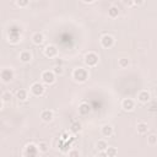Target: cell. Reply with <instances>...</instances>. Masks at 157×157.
<instances>
[{
    "instance_id": "cell-1",
    "label": "cell",
    "mask_w": 157,
    "mask_h": 157,
    "mask_svg": "<svg viewBox=\"0 0 157 157\" xmlns=\"http://www.w3.org/2000/svg\"><path fill=\"white\" fill-rule=\"evenodd\" d=\"M7 38H9V42L10 43H18L21 40V29L16 26H11L7 31Z\"/></svg>"
},
{
    "instance_id": "cell-2",
    "label": "cell",
    "mask_w": 157,
    "mask_h": 157,
    "mask_svg": "<svg viewBox=\"0 0 157 157\" xmlns=\"http://www.w3.org/2000/svg\"><path fill=\"white\" fill-rule=\"evenodd\" d=\"M72 77L77 82H85L88 78V71L83 67H76L72 72Z\"/></svg>"
},
{
    "instance_id": "cell-3",
    "label": "cell",
    "mask_w": 157,
    "mask_h": 157,
    "mask_svg": "<svg viewBox=\"0 0 157 157\" xmlns=\"http://www.w3.org/2000/svg\"><path fill=\"white\" fill-rule=\"evenodd\" d=\"M98 60H99L98 55H97L96 53H93V52L87 53V54L85 55V59H83L85 64H86L88 67H93V66H96V65L98 64Z\"/></svg>"
},
{
    "instance_id": "cell-4",
    "label": "cell",
    "mask_w": 157,
    "mask_h": 157,
    "mask_svg": "<svg viewBox=\"0 0 157 157\" xmlns=\"http://www.w3.org/2000/svg\"><path fill=\"white\" fill-rule=\"evenodd\" d=\"M40 78H42L43 83H45V85H53L55 82V74H54V71L45 70V71L42 72Z\"/></svg>"
},
{
    "instance_id": "cell-5",
    "label": "cell",
    "mask_w": 157,
    "mask_h": 157,
    "mask_svg": "<svg viewBox=\"0 0 157 157\" xmlns=\"http://www.w3.org/2000/svg\"><path fill=\"white\" fill-rule=\"evenodd\" d=\"M39 150H38V146L34 145V144H28L26 147H25V151H23V155L25 157H37Z\"/></svg>"
},
{
    "instance_id": "cell-6",
    "label": "cell",
    "mask_w": 157,
    "mask_h": 157,
    "mask_svg": "<svg viewBox=\"0 0 157 157\" xmlns=\"http://www.w3.org/2000/svg\"><path fill=\"white\" fill-rule=\"evenodd\" d=\"M114 43H115V39H114V37L110 36V34H104V36L101 37V45H102L103 48H105V49L112 48V47L114 45Z\"/></svg>"
},
{
    "instance_id": "cell-7",
    "label": "cell",
    "mask_w": 157,
    "mask_h": 157,
    "mask_svg": "<svg viewBox=\"0 0 157 157\" xmlns=\"http://www.w3.org/2000/svg\"><path fill=\"white\" fill-rule=\"evenodd\" d=\"M44 91H45V87H44V85L43 83H40V82H34L32 86H31V93L33 94V96H42L43 93H44Z\"/></svg>"
},
{
    "instance_id": "cell-8",
    "label": "cell",
    "mask_w": 157,
    "mask_h": 157,
    "mask_svg": "<svg viewBox=\"0 0 157 157\" xmlns=\"http://www.w3.org/2000/svg\"><path fill=\"white\" fill-rule=\"evenodd\" d=\"M0 77H1V80L4 81V82H10L12 78H13V71H12V69L10 67H4L2 70H1V72H0Z\"/></svg>"
},
{
    "instance_id": "cell-9",
    "label": "cell",
    "mask_w": 157,
    "mask_h": 157,
    "mask_svg": "<svg viewBox=\"0 0 157 157\" xmlns=\"http://www.w3.org/2000/svg\"><path fill=\"white\" fill-rule=\"evenodd\" d=\"M44 55L47 58H55L58 55V48L53 44H49L44 48Z\"/></svg>"
},
{
    "instance_id": "cell-10",
    "label": "cell",
    "mask_w": 157,
    "mask_h": 157,
    "mask_svg": "<svg viewBox=\"0 0 157 157\" xmlns=\"http://www.w3.org/2000/svg\"><path fill=\"white\" fill-rule=\"evenodd\" d=\"M121 108H123L124 110L130 112V110H132V109L135 108V102H134L131 98H125V99H123V102H121Z\"/></svg>"
},
{
    "instance_id": "cell-11",
    "label": "cell",
    "mask_w": 157,
    "mask_h": 157,
    "mask_svg": "<svg viewBox=\"0 0 157 157\" xmlns=\"http://www.w3.org/2000/svg\"><path fill=\"white\" fill-rule=\"evenodd\" d=\"M91 110H92L91 105L88 103H86V102H82L78 105V114H81V115H87L88 113H91Z\"/></svg>"
},
{
    "instance_id": "cell-12",
    "label": "cell",
    "mask_w": 157,
    "mask_h": 157,
    "mask_svg": "<svg viewBox=\"0 0 157 157\" xmlns=\"http://www.w3.org/2000/svg\"><path fill=\"white\" fill-rule=\"evenodd\" d=\"M40 118H42V120H43V121L49 123V121H52V120H53L54 114H53V112H52V110L45 109V110H43V112L40 113Z\"/></svg>"
},
{
    "instance_id": "cell-13",
    "label": "cell",
    "mask_w": 157,
    "mask_h": 157,
    "mask_svg": "<svg viewBox=\"0 0 157 157\" xmlns=\"http://www.w3.org/2000/svg\"><path fill=\"white\" fill-rule=\"evenodd\" d=\"M150 98H151V96H150V93L147 91H141L137 94V101L141 102V103H147L150 101Z\"/></svg>"
},
{
    "instance_id": "cell-14",
    "label": "cell",
    "mask_w": 157,
    "mask_h": 157,
    "mask_svg": "<svg viewBox=\"0 0 157 157\" xmlns=\"http://www.w3.org/2000/svg\"><path fill=\"white\" fill-rule=\"evenodd\" d=\"M32 42H33L36 45L42 44V43L44 42V36H43V33H40V32H36V33L32 36Z\"/></svg>"
},
{
    "instance_id": "cell-15",
    "label": "cell",
    "mask_w": 157,
    "mask_h": 157,
    "mask_svg": "<svg viewBox=\"0 0 157 157\" xmlns=\"http://www.w3.org/2000/svg\"><path fill=\"white\" fill-rule=\"evenodd\" d=\"M101 132H102V135H103L104 137H110V136L113 135V128H112L109 124H105V125L102 126Z\"/></svg>"
},
{
    "instance_id": "cell-16",
    "label": "cell",
    "mask_w": 157,
    "mask_h": 157,
    "mask_svg": "<svg viewBox=\"0 0 157 157\" xmlns=\"http://www.w3.org/2000/svg\"><path fill=\"white\" fill-rule=\"evenodd\" d=\"M32 59V54L28 52V50H23L20 53V60L22 63H29Z\"/></svg>"
},
{
    "instance_id": "cell-17",
    "label": "cell",
    "mask_w": 157,
    "mask_h": 157,
    "mask_svg": "<svg viewBox=\"0 0 157 157\" xmlns=\"http://www.w3.org/2000/svg\"><path fill=\"white\" fill-rule=\"evenodd\" d=\"M96 147H97V150L101 152V151H107V148H108L109 146H108V144H107L104 140H99V141H97Z\"/></svg>"
},
{
    "instance_id": "cell-18",
    "label": "cell",
    "mask_w": 157,
    "mask_h": 157,
    "mask_svg": "<svg viewBox=\"0 0 157 157\" xmlns=\"http://www.w3.org/2000/svg\"><path fill=\"white\" fill-rule=\"evenodd\" d=\"M137 132L139 134H146L147 132V130H148V126H147V124L146 123H137Z\"/></svg>"
},
{
    "instance_id": "cell-19",
    "label": "cell",
    "mask_w": 157,
    "mask_h": 157,
    "mask_svg": "<svg viewBox=\"0 0 157 157\" xmlns=\"http://www.w3.org/2000/svg\"><path fill=\"white\" fill-rule=\"evenodd\" d=\"M108 15L110 16V17H117L118 15H119V7H117L115 5H113V6H110L109 7V10H108Z\"/></svg>"
},
{
    "instance_id": "cell-20",
    "label": "cell",
    "mask_w": 157,
    "mask_h": 157,
    "mask_svg": "<svg viewBox=\"0 0 157 157\" xmlns=\"http://www.w3.org/2000/svg\"><path fill=\"white\" fill-rule=\"evenodd\" d=\"M38 150H39V152H43V153H45V152H48L49 151V145L45 142V141H40L38 145Z\"/></svg>"
},
{
    "instance_id": "cell-21",
    "label": "cell",
    "mask_w": 157,
    "mask_h": 157,
    "mask_svg": "<svg viewBox=\"0 0 157 157\" xmlns=\"http://www.w3.org/2000/svg\"><path fill=\"white\" fill-rule=\"evenodd\" d=\"M16 96H17L18 101H26V99H27V97H28V94H27V91H26V90H18V91H17V93H16Z\"/></svg>"
},
{
    "instance_id": "cell-22",
    "label": "cell",
    "mask_w": 157,
    "mask_h": 157,
    "mask_svg": "<svg viewBox=\"0 0 157 157\" xmlns=\"http://www.w3.org/2000/svg\"><path fill=\"white\" fill-rule=\"evenodd\" d=\"M70 130H71L74 134H77L78 131H81V124H80L78 121H75V123H72V124H71V128H70Z\"/></svg>"
},
{
    "instance_id": "cell-23",
    "label": "cell",
    "mask_w": 157,
    "mask_h": 157,
    "mask_svg": "<svg viewBox=\"0 0 157 157\" xmlns=\"http://www.w3.org/2000/svg\"><path fill=\"white\" fill-rule=\"evenodd\" d=\"M11 98H12V94L9 92V91H5V92H2V94H1V101L5 103V102H10L11 101Z\"/></svg>"
},
{
    "instance_id": "cell-24",
    "label": "cell",
    "mask_w": 157,
    "mask_h": 157,
    "mask_svg": "<svg viewBox=\"0 0 157 157\" xmlns=\"http://www.w3.org/2000/svg\"><path fill=\"white\" fill-rule=\"evenodd\" d=\"M107 155H108V157H115L117 156V153H118V150L115 148V147H113V146H109L108 148H107Z\"/></svg>"
},
{
    "instance_id": "cell-25",
    "label": "cell",
    "mask_w": 157,
    "mask_h": 157,
    "mask_svg": "<svg viewBox=\"0 0 157 157\" xmlns=\"http://www.w3.org/2000/svg\"><path fill=\"white\" fill-rule=\"evenodd\" d=\"M118 65H119V67L124 69V67H126V66L129 65V60H128L126 58H121V59H119V61H118Z\"/></svg>"
},
{
    "instance_id": "cell-26",
    "label": "cell",
    "mask_w": 157,
    "mask_h": 157,
    "mask_svg": "<svg viewBox=\"0 0 157 157\" xmlns=\"http://www.w3.org/2000/svg\"><path fill=\"white\" fill-rule=\"evenodd\" d=\"M147 142H148L150 145H156V144H157V136H156L155 134H151V135L147 137Z\"/></svg>"
},
{
    "instance_id": "cell-27",
    "label": "cell",
    "mask_w": 157,
    "mask_h": 157,
    "mask_svg": "<svg viewBox=\"0 0 157 157\" xmlns=\"http://www.w3.org/2000/svg\"><path fill=\"white\" fill-rule=\"evenodd\" d=\"M69 157H80V152L78 150H70L69 151Z\"/></svg>"
},
{
    "instance_id": "cell-28",
    "label": "cell",
    "mask_w": 157,
    "mask_h": 157,
    "mask_svg": "<svg viewBox=\"0 0 157 157\" xmlns=\"http://www.w3.org/2000/svg\"><path fill=\"white\" fill-rule=\"evenodd\" d=\"M16 5L20 6V7H25L28 5V0H17L16 1Z\"/></svg>"
},
{
    "instance_id": "cell-29",
    "label": "cell",
    "mask_w": 157,
    "mask_h": 157,
    "mask_svg": "<svg viewBox=\"0 0 157 157\" xmlns=\"http://www.w3.org/2000/svg\"><path fill=\"white\" fill-rule=\"evenodd\" d=\"M53 71H54V74H55V75H61V74L64 72V70H63V67H61L60 65H56V66L54 67V70H53Z\"/></svg>"
},
{
    "instance_id": "cell-30",
    "label": "cell",
    "mask_w": 157,
    "mask_h": 157,
    "mask_svg": "<svg viewBox=\"0 0 157 157\" xmlns=\"http://www.w3.org/2000/svg\"><path fill=\"white\" fill-rule=\"evenodd\" d=\"M98 157H108V155H107L105 151H101V152L98 153Z\"/></svg>"
},
{
    "instance_id": "cell-31",
    "label": "cell",
    "mask_w": 157,
    "mask_h": 157,
    "mask_svg": "<svg viewBox=\"0 0 157 157\" xmlns=\"http://www.w3.org/2000/svg\"><path fill=\"white\" fill-rule=\"evenodd\" d=\"M142 4H144L142 1H134V5H136V6L137 5H142Z\"/></svg>"
}]
</instances>
